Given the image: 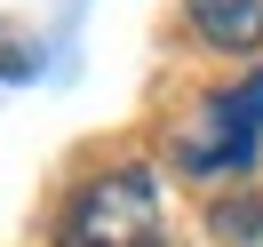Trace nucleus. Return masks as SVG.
Returning a JSON list of instances; mask_svg holds the SVG:
<instances>
[{"instance_id":"nucleus-3","label":"nucleus","mask_w":263,"mask_h":247,"mask_svg":"<svg viewBox=\"0 0 263 247\" xmlns=\"http://www.w3.org/2000/svg\"><path fill=\"white\" fill-rule=\"evenodd\" d=\"M183 24H192V40L215 48V56L263 48V0H183Z\"/></svg>"},{"instance_id":"nucleus-1","label":"nucleus","mask_w":263,"mask_h":247,"mask_svg":"<svg viewBox=\"0 0 263 247\" xmlns=\"http://www.w3.org/2000/svg\"><path fill=\"white\" fill-rule=\"evenodd\" d=\"M152 231H160V176L144 160L88 176L56 215V247H152Z\"/></svg>"},{"instance_id":"nucleus-4","label":"nucleus","mask_w":263,"mask_h":247,"mask_svg":"<svg viewBox=\"0 0 263 247\" xmlns=\"http://www.w3.org/2000/svg\"><path fill=\"white\" fill-rule=\"evenodd\" d=\"M208 231H215V247H255V239H263V199H255V192L223 199V207L208 215Z\"/></svg>"},{"instance_id":"nucleus-2","label":"nucleus","mask_w":263,"mask_h":247,"mask_svg":"<svg viewBox=\"0 0 263 247\" xmlns=\"http://www.w3.org/2000/svg\"><path fill=\"white\" fill-rule=\"evenodd\" d=\"M255 151H263V64L247 72L239 88L208 96L192 120H183L176 167H183V176H199V183H215V176H247Z\"/></svg>"}]
</instances>
